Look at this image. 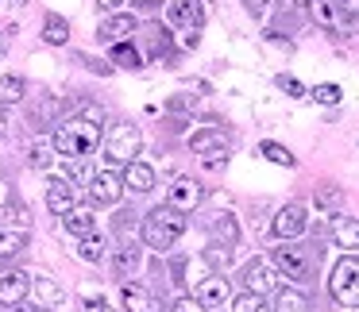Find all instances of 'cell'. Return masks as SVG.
I'll return each mask as SVG.
<instances>
[{"label":"cell","mask_w":359,"mask_h":312,"mask_svg":"<svg viewBox=\"0 0 359 312\" xmlns=\"http://www.w3.org/2000/svg\"><path fill=\"white\" fill-rule=\"evenodd\" d=\"M104 135V108L101 104H89V108H81L78 116H70L62 127L55 132V150L66 158H86L89 150L101 143Z\"/></svg>","instance_id":"6da1fadb"},{"label":"cell","mask_w":359,"mask_h":312,"mask_svg":"<svg viewBox=\"0 0 359 312\" xmlns=\"http://www.w3.org/2000/svg\"><path fill=\"white\" fill-rule=\"evenodd\" d=\"M182 232H186V216L170 204H158L143 216V243L151 250H170L182 239Z\"/></svg>","instance_id":"7a4b0ae2"},{"label":"cell","mask_w":359,"mask_h":312,"mask_svg":"<svg viewBox=\"0 0 359 312\" xmlns=\"http://www.w3.org/2000/svg\"><path fill=\"white\" fill-rule=\"evenodd\" d=\"M313 266H317V255H313L309 247H297V243H290V239H282V247H274V270H278L282 278L297 281V285L313 281Z\"/></svg>","instance_id":"3957f363"},{"label":"cell","mask_w":359,"mask_h":312,"mask_svg":"<svg viewBox=\"0 0 359 312\" xmlns=\"http://www.w3.org/2000/svg\"><path fill=\"white\" fill-rule=\"evenodd\" d=\"M328 293L344 309H359V258L355 255H344L332 266V274H328Z\"/></svg>","instance_id":"277c9868"},{"label":"cell","mask_w":359,"mask_h":312,"mask_svg":"<svg viewBox=\"0 0 359 312\" xmlns=\"http://www.w3.org/2000/svg\"><path fill=\"white\" fill-rule=\"evenodd\" d=\"M101 147H104V158H109V162L128 166V162H135V155H140L143 135H140L135 124H112L109 132L101 135Z\"/></svg>","instance_id":"5b68a950"},{"label":"cell","mask_w":359,"mask_h":312,"mask_svg":"<svg viewBox=\"0 0 359 312\" xmlns=\"http://www.w3.org/2000/svg\"><path fill=\"white\" fill-rule=\"evenodd\" d=\"M166 20L174 31H201L205 27V4L201 0H170L166 4Z\"/></svg>","instance_id":"8992f818"},{"label":"cell","mask_w":359,"mask_h":312,"mask_svg":"<svg viewBox=\"0 0 359 312\" xmlns=\"http://www.w3.org/2000/svg\"><path fill=\"white\" fill-rule=\"evenodd\" d=\"M197 304L205 312H217L224 304H232V289H228V278H217V274H205L197 281Z\"/></svg>","instance_id":"52a82bcc"},{"label":"cell","mask_w":359,"mask_h":312,"mask_svg":"<svg viewBox=\"0 0 359 312\" xmlns=\"http://www.w3.org/2000/svg\"><path fill=\"white\" fill-rule=\"evenodd\" d=\"M201 197H205V189L197 185L194 178H174L170 189H166V204H170V208H178L182 216H186V212H194L197 204H201Z\"/></svg>","instance_id":"ba28073f"},{"label":"cell","mask_w":359,"mask_h":312,"mask_svg":"<svg viewBox=\"0 0 359 312\" xmlns=\"http://www.w3.org/2000/svg\"><path fill=\"white\" fill-rule=\"evenodd\" d=\"M243 285H248V293H271L274 285H278V274H274V262H266V258H251L248 266H243Z\"/></svg>","instance_id":"9c48e42d"},{"label":"cell","mask_w":359,"mask_h":312,"mask_svg":"<svg viewBox=\"0 0 359 312\" xmlns=\"http://www.w3.org/2000/svg\"><path fill=\"white\" fill-rule=\"evenodd\" d=\"M27 289H32V278H27V270H16V266H0V304H12V309H16V304L27 297Z\"/></svg>","instance_id":"30bf717a"},{"label":"cell","mask_w":359,"mask_h":312,"mask_svg":"<svg viewBox=\"0 0 359 312\" xmlns=\"http://www.w3.org/2000/svg\"><path fill=\"white\" fill-rule=\"evenodd\" d=\"M120 193H124V178L112 170H101L89 178V201L93 204H120Z\"/></svg>","instance_id":"8fae6325"},{"label":"cell","mask_w":359,"mask_h":312,"mask_svg":"<svg viewBox=\"0 0 359 312\" xmlns=\"http://www.w3.org/2000/svg\"><path fill=\"white\" fill-rule=\"evenodd\" d=\"M305 227H309L305 204H286V208H278V216H274V235H278V239H297Z\"/></svg>","instance_id":"7c38bea8"},{"label":"cell","mask_w":359,"mask_h":312,"mask_svg":"<svg viewBox=\"0 0 359 312\" xmlns=\"http://www.w3.org/2000/svg\"><path fill=\"white\" fill-rule=\"evenodd\" d=\"M132 31H135V16H132V12H112V16L97 27V39H101L104 47H116V43L132 39Z\"/></svg>","instance_id":"4fadbf2b"},{"label":"cell","mask_w":359,"mask_h":312,"mask_svg":"<svg viewBox=\"0 0 359 312\" xmlns=\"http://www.w3.org/2000/svg\"><path fill=\"white\" fill-rule=\"evenodd\" d=\"M78 204V193H74V181L70 178H58L47 185V208L55 212V216H66V212Z\"/></svg>","instance_id":"5bb4252c"},{"label":"cell","mask_w":359,"mask_h":312,"mask_svg":"<svg viewBox=\"0 0 359 312\" xmlns=\"http://www.w3.org/2000/svg\"><path fill=\"white\" fill-rule=\"evenodd\" d=\"M140 258H143L140 239L120 243V247H116V255H112V270H116V278H132V274L140 270Z\"/></svg>","instance_id":"9a60e30c"},{"label":"cell","mask_w":359,"mask_h":312,"mask_svg":"<svg viewBox=\"0 0 359 312\" xmlns=\"http://www.w3.org/2000/svg\"><path fill=\"white\" fill-rule=\"evenodd\" d=\"M120 309L124 312H155V301H151V293L140 281H124L120 285Z\"/></svg>","instance_id":"2e32d148"},{"label":"cell","mask_w":359,"mask_h":312,"mask_svg":"<svg viewBox=\"0 0 359 312\" xmlns=\"http://www.w3.org/2000/svg\"><path fill=\"white\" fill-rule=\"evenodd\" d=\"M62 224H66V232L78 235V239H81V235H89V232H97V216H93L89 204H74V208L62 216Z\"/></svg>","instance_id":"e0dca14e"},{"label":"cell","mask_w":359,"mask_h":312,"mask_svg":"<svg viewBox=\"0 0 359 312\" xmlns=\"http://www.w3.org/2000/svg\"><path fill=\"white\" fill-rule=\"evenodd\" d=\"M124 189L132 193H151L155 189V170L147 162H128L124 166Z\"/></svg>","instance_id":"ac0fdd59"},{"label":"cell","mask_w":359,"mask_h":312,"mask_svg":"<svg viewBox=\"0 0 359 312\" xmlns=\"http://www.w3.org/2000/svg\"><path fill=\"white\" fill-rule=\"evenodd\" d=\"M224 147H228V132H224V127H209V132L189 135V150H197V155H209V150H224Z\"/></svg>","instance_id":"d6986e66"},{"label":"cell","mask_w":359,"mask_h":312,"mask_svg":"<svg viewBox=\"0 0 359 312\" xmlns=\"http://www.w3.org/2000/svg\"><path fill=\"white\" fill-rule=\"evenodd\" d=\"M332 235H336V247H344L348 255H351V250H359V220L340 216L332 224Z\"/></svg>","instance_id":"ffe728a7"},{"label":"cell","mask_w":359,"mask_h":312,"mask_svg":"<svg viewBox=\"0 0 359 312\" xmlns=\"http://www.w3.org/2000/svg\"><path fill=\"white\" fill-rule=\"evenodd\" d=\"M32 293H35V301H39V309H58V304H62V289L50 278H32Z\"/></svg>","instance_id":"44dd1931"},{"label":"cell","mask_w":359,"mask_h":312,"mask_svg":"<svg viewBox=\"0 0 359 312\" xmlns=\"http://www.w3.org/2000/svg\"><path fill=\"white\" fill-rule=\"evenodd\" d=\"M43 39H47L50 47H62V43H70V20L50 12V16L43 20Z\"/></svg>","instance_id":"7402d4cb"},{"label":"cell","mask_w":359,"mask_h":312,"mask_svg":"<svg viewBox=\"0 0 359 312\" xmlns=\"http://www.w3.org/2000/svg\"><path fill=\"white\" fill-rule=\"evenodd\" d=\"M305 8H309L313 24L328 27V31H332V27L340 24V12H336V4H332V0H305Z\"/></svg>","instance_id":"603a6c76"},{"label":"cell","mask_w":359,"mask_h":312,"mask_svg":"<svg viewBox=\"0 0 359 312\" xmlns=\"http://www.w3.org/2000/svg\"><path fill=\"white\" fill-rule=\"evenodd\" d=\"M209 232H212V239H224V247H236V239H240V227H236V220L228 212L209 220Z\"/></svg>","instance_id":"cb8c5ba5"},{"label":"cell","mask_w":359,"mask_h":312,"mask_svg":"<svg viewBox=\"0 0 359 312\" xmlns=\"http://www.w3.org/2000/svg\"><path fill=\"white\" fill-rule=\"evenodd\" d=\"M24 93H27L24 78H16V73H4V78H0V108L20 104V101H24Z\"/></svg>","instance_id":"d4e9b609"},{"label":"cell","mask_w":359,"mask_h":312,"mask_svg":"<svg viewBox=\"0 0 359 312\" xmlns=\"http://www.w3.org/2000/svg\"><path fill=\"white\" fill-rule=\"evenodd\" d=\"M24 247H27V232H16V227H0V258H16Z\"/></svg>","instance_id":"484cf974"},{"label":"cell","mask_w":359,"mask_h":312,"mask_svg":"<svg viewBox=\"0 0 359 312\" xmlns=\"http://www.w3.org/2000/svg\"><path fill=\"white\" fill-rule=\"evenodd\" d=\"M112 62H116L120 70H140L143 55L132 47V39H124V43H116V47H112Z\"/></svg>","instance_id":"4316f807"},{"label":"cell","mask_w":359,"mask_h":312,"mask_svg":"<svg viewBox=\"0 0 359 312\" xmlns=\"http://www.w3.org/2000/svg\"><path fill=\"white\" fill-rule=\"evenodd\" d=\"M55 143H32V150H27V162H32V170H50V162H55Z\"/></svg>","instance_id":"83f0119b"},{"label":"cell","mask_w":359,"mask_h":312,"mask_svg":"<svg viewBox=\"0 0 359 312\" xmlns=\"http://www.w3.org/2000/svg\"><path fill=\"white\" fill-rule=\"evenodd\" d=\"M313 201H317V208L320 212H340V204H344V189H336V185H317V197H313Z\"/></svg>","instance_id":"f1b7e54d"},{"label":"cell","mask_w":359,"mask_h":312,"mask_svg":"<svg viewBox=\"0 0 359 312\" xmlns=\"http://www.w3.org/2000/svg\"><path fill=\"white\" fill-rule=\"evenodd\" d=\"M259 155H263L266 162H274V166H286V170H294V166H297V158L290 155V150L282 147V143H271V139H266L263 147H259Z\"/></svg>","instance_id":"f546056e"},{"label":"cell","mask_w":359,"mask_h":312,"mask_svg":"<svg viewBox=\"0 0 359 312\" xmlns=\"http://www.w3.org/2000/svg\"><path fill=\"white\" fill-rule=\"evenodd\" d=\"M78 255L86 258V262H101V258H104V239H101L97 232L81 235V243H78Z\"/></svg>","instance_id":"4dcf8cb0"},{"label":"cell","mask_w":359,"mask_h":312,"mask_svg":"<svg viewBox=\"0 0 359 312\" xmlns=\"http://www.w3.org/2000/svg\"><path fill=\"white\" fill-rule=\"evenodd\" d=\"M274 312H309V301L302 293H294V289H282L274 297Z\"/></svg>","instance_id":"1f68e13d"},{"label":"cell","mask_w":359,"mask_h":312,"mask_svg":"<svg viewBox=\"0 0 359 312\" xmlns=\"http://www.w3.org/2000/svg\"><path fill=\"white\" fill-rule=\"evenodd\" d=\"M232 312H271V304L263 293H240L232 297Z\"/></svg>","instance_id":"d6a6232c"},{"label":"cell","mask_w":359,"mask_h":312,"mask_svg":"<svg viewBox=\"0 0 359 312\" xmlns=\"http://www.w3.org/2000/svg\"><path fill=\"white\" fill-rule=\"evenodd\" d=\"M309 97H313L317 104H340L344 89H340V85H332V81H320V85H313V89H309Z\"/></svg>","instance_id":"836d02e7"},{"label":"cell","mask_w":359,"mask_h":312,"mask_svg":"<svg viewBox=\"0 0 359 312\" xmlns=\"http://www.w3.org/2000/svg\"><path fill=\"white\" fill-rule=\"evenodd\" d=\"M147 50H151V58H158V55H166V50H170V39H166L163 27H155V24L147 27Z\"/></svg>","instance_id":"e575fe53"},{"label":"cell","mask_w":359,"mask_h":312,"mask_svg":"<svg viewBox=\"0 0 359 312\" xmlns=\"http://www.w3.org/2000/svg\"><path fill=\"white\" fill-rule=\"evenodd\" d=\"M4 220H8V224L12 227H16V232H24V227L27 224H32V212H27V208H20V204H4Z\"/></svg>","instance_id":"d590c367"},{"label":"cell","mask_w":359,"mask_h":312,"mask_svg":"<svg viewBox=\"0 0 359 312\" xmlns=\"http://www.w3.org/2000/svg\"><path fill=\"white\" fill-rule=\"evenodd\" d=\"M274 85H278L286 97H294V101H297V97H305V85L297 78H290V73H278V78H274Z\"/></svg>","instance_id":"8d00e7d4"},{"label":"cell","mask_w":359,"mask_h":312,"mask_svg":"<svg viewBox=\"0 0 359 312\" xmlns=\"http://www.w3.org/2000/svg\"><path fill=\"white\" fill-rule=\"evenodd\" d=\"M170 312H205V309L197 304V297H178V301L170 304Z\"/></svg>","instance_id":"74e56055"},{"label":"cell","mask_w":359,"mask_h":312,"mask_svg":"<svg viewBox=\"0 0 359 312\" xmlns=\"http://www.w3.org/2000/svg\"><path fill=\"white\" fill-rule=\"evenodd\" d=\"M340 16H359V0H332Z\"/></svg>","instance_id":"f35d334b"},{"label":"cell","mask_w":359,"mask_h":312,"mask_svg":"<svg viewBox=\"0 0 359 312\" xmlns=\"http://www.w3.org/2000/svg\"><path fill=\"white\" fill-rule=\"evenodd\" d=\"M224 162H228V155H224V150H212V155H205V170H220Z\"/></svg>","instance_id":"ab89813d"},{"label":"cell","mask_w":359,"mask_h":312,"mask_svg":"<svg viewBox=\"0 0 359 312\" xmlns=\"http://www.w3.org/2000/svg\"><path fill=\"white\" fill-rule=\"evenodd\" d=\"M12 201V185H8V178H4V173H0V208H4V204Z\"/></svg>","instance_id":"60d3db41"},{"label":"cell","mask_w":359,"mask_h":312,"mask_svg":"<svg viewBox=\"0 0 359 312\" xmlns=\"http://www.w3.org/2000/svg\"><path fill=\"white\" fill-rule=\"evenodd\" d=\"M97 8L101 12H120L124 8V0H97Z\"/></svg>","instance_id":"b9f144b4"},{"label":"cell","mask_w":359,"mask_h":312,"mask_svg":"<svg viewBox=\"0 0 359 312\" xmlns=\"http://www.w3.org/2000/svg\"><path fill=\"white\" fill-rule=\"evenodd\" d=\"M243 8H248V12H255V16H263L266 0H243Z\"/></svg>","instance_id":"7bdbcfd3"},{"label":"cell","mask_w":359,"mask_h":312,"mask_svg":"<svg viewBox=\"0 0 359 312\" xmlns=\"http://www.w3.org/2000/svg\"><path fill=\"white\" fill-rule=\"evenodd\" d=\"M89 312H116V309H112V304L104 301V297H93V309H89Z\"/></svg>","instance_id":"ee69618b"},{"label":"cell","mask_w":359,"mask_h":312,"mask_svg":"<svg viewBox=\"0 0 359 312\" xmlns=\"http://www.w3.org/2000/svg\"><path fill=\"white\" fill-rule=\"evenodd\" d=\"M16 312H43V309H39V304H24V301H20Z\"/></svg>","instance_id":"f6af8a7d"},{"label":"cell","mask_w":359,"mask_h":312,"mask_svg":"<svg viewBox=\"0 0 359 312\" xmlns=\"http://www.w3.org/2000/svg\"><path fill=\"white\" fill-rule=\"evenodd\" d=\"M4 127H8V116H4V108H0V132H4Z\"/></svg>","instance_id":"bcb514c9"},{"label":"cell","mask_w":359,"mask_h":312,"mask_svg":"<svg viewBox=\"0 0 359 312\" xmlns=\"http://www.w3.org/2000/svg\"><path fill=\"white\" fill-rule=\"evenodd\" d=\"M0 8H4V0H0Z\"/></svg>","instance_id":"7dc6e473"}]
</instances>
